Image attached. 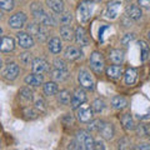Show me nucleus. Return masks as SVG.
I'll return each mask as SVG.
<instances>
[{
    "mask_svg": "<svg viewBox=\"0 0 150 150\" xmlns=\"http://www.w3.org/2000/svg\"><path fill=\"white\" fill-rule=\"evenodd\" d=\"M75 40H76L78 45H80V46L89 45V38H88V34L84 28L79 26L78 29L75 30Z\"/></svg>",
    "mask_w": 150,
    "mask_h": 150,
    "instance_id": "13",
    "label": "nucleus"
},
{
    "mask_svg": "<svg viewBox=\"0 0 150 150\" xmlns=\"http://www.w3.org/2000/svg\"><path fill=\"white\" fill-rule=\"evenodd\" d=\"M109 58L110 60L114 64L116 65H121L124 63V59H125V55H124V51L120 50V49H112L109 54Z\"/></svg>",
    "mask_w": 150,
    "mask_h": 150,
    "instance_id": "17",
    "label": "nucleus"
},
{
    "mask_svg": "<svg viewBox=\"0 0 150 150\" xmlns=\"http://www.w3.org/2000/svg\"><path fill=\"white\" fill-rule=\"evenodd\" d=\"M139 45H140V55H142V62H146V60L150 58V48L149 45L145 43L144 40H140L139 41Z\"/></svg>",
    "mask_w": 150,
    "mask_h": 150,
    "instance_id": "29",
    "label": "nucleus"
},
{
    "mask_svg": "<svg viewBox=\"0 0 150 150\" xmlns=\"http://www.w3.org/2000/svg\"><path fill=\"white\" fill-rule=\"evenodd\" d=\"M20 96L24 100H31L33 99V93L30 91V89L24 88V89H21L20 90Z\"/></svg>",
    "mask_w": 150,
    "mask_h": 150,
    "instance_id": "38",
    "label": "nucleus"
},
{
    "mask_svg": "<svg viewBox=\"0 0 150 150\" xmlns=\"http://www.w3.org/2000/svg\"><path fill=\"white\" fill-rule=\"evenodd\" d=\"M93 114H94V110L91 108H79L78 109V120L81 121V123H90L93 120Z\"/></svg>",
    "mask_w": 150,
    "mask_h": 150,
    "instance_id": "12",
    "label": "nucleus"
},
{
    "mask_svg": "<svg viewBox=\"0 0 150 150\" xmlns=\"http://www.w3.org/2000/svg\"><path fill=\"white\" fill-rule=\"evenodd\" d=\"M134 149L138 150H150V144H139L137 146H134Z\"/></svg>",
    "mask_w": 150,
    "mask_h": 150,
    "instance_id": "44",
    "label": "nucleus"
},
{
    "mask_svg": "<svg viewBox=\"0 0 150 150\" xmlns=\"http://www.w3.org/2000/svg\"><path fill=\"white\" fill-rule=\"evenodd\" d=\"M111 105H112V108H114V109H116V110H123V109H125V108L128 106V100H126L124 96L116 95V96L112 98Z\"/></svg>",
    "mask_w": 150,
    "mask_h": 150,
    "instance_id": "22",
    "label": "nucleus"
},
{
    "mask_svg": "<svg viewBox=\"0 0 150 150\" xmlns=\"http://www.w3.org/2000/svg\"><path fill=\"white\" fill-rule=\"evenodd\" d=\"M19 73H20V68L19 65L15 64V63H9L5 69H4V78L8 79V80H15L18 78Z\"/></svg>",
    "mask_w": 150,
    "mask_h": 150,
    "instance_id": "10",
    "label": "nucleus"
},
{
    "mask_svg": "<svg viewBox=\"0 0 150 150\" xmlns=\"http://www.w3.org/2000/svg\"><path fill=\"white\" fill-rule=\"evenodd\" d=\"M71 99H73V95L69 90H62L58 94V101L63 105L70 104V103H71Z\"/></svg>",
    "mask_w": 150,
    "mask_h": 150,
    "instance_id": "26",
    "label": "nucleus"
},
{
    "mask_svg": "<svg viewBox=\"0 0 150 150\" xmlns=\"http://www.w3.org/2000/svg\"><path fill=\"white\" fill-rule=\"evenodd\" d=\"M106 75L110 79H112V80H118V79H120L124 74H123V69H121V67L115 64V65H111V67H109L106 69Z\"/></svg>",
    "mask_w": 150,
    "mask_h": 150,
    "instance_id": "16",
    "label": "nucleus"
},
{
    "mask_svg": "<svg viewBox=\"0 0 150 150\" xmlns=\"http://www.w3.org/2000/svg\"><path fill=\"white\" fill-rule=\"evenodd\" d=\"M85 101H86V93L84 91L83 89H76V90L74 91L70 105H71L73 109H79Z\"/></svg>",
    "mask_w": 150,
    "mask_h": 150,
    "instance_id": "8",
    "label": "nucleus"
},
{
    "mask_svg": "<svg viewBox=\"0 0 150 150\" xmlns=\"http://www.w3.org/2000/svg\"><path fill=\"white\" fill-rule=\"evenodd\" d=\"M31 68H33V71L36 73V74H45V73H48L49 69H50L49 63L44 59H40V58L34 59Z\"/></svg>",
    "mask_w": 150,
    "mask_h": 150,
    "instance_id": "11",
    "label": "nucleus"
},
{
    "mask_svg": "<svg viewBox=\"0 0 150 150\" xmlns=\"http://www.w3.org/2000/svg\"><path fill=\"white\" fill-rule=\"evenodd\" d=\"M20 62L23 63V65H33V56L30 53H23L20 54Z\"/></svg>",
    "mask_w": 150,
    "mask_h": 150,
    "instance_id": "37",
    "label": "nucleus"
},
{
    "mask_svg": "<svg viewBox=\"0 0 150 150\" xmlns=\"http://www.w3.org/2000/svg\"><path fill=\"white\" fill-rule=\"evenodd\" d=\"M26 23V15L24 13H16L9 19V25L13 29H21Z\"/></svg>",
    "mask_w": 150,
    "mask_h": 150,
    "instance_id": "9",
    "label": "nucleus"
},
{
    "mask_svg": "<svg viewBox=\"0 0 150 150\" xmlns=\"http://www.w3.org/2000/svg\"><path fill=\"white\" fill-rule=\"evenodd\" d=\"M100 135L104 139L106 140H111L112 138H114V134H115V130H114V126H112V124H108L105 123L104 126H103V129L99 131Z\"/></svg>",
    "mask_w": 150,
    "mask_h": 150,
    "instance_id": "24",
    "label": "nucleus"
},
{
    "mask_svg": "<svg viewBox=\"0 0 150 150\" xmlns=\"http://www.w3.org/2000/svg\"><path fill=\"white\" fill-rule=\"evenodd\" d=\"M31 11L34 14V16L40 24H43L45 26H55L56 25V20L55 19L49 15L48 13L44 11V9L41 8L40 5L38 4H33V8H31Z\"/></svg>",
    "mask_w": 150,
    "mask_h": 150,
    "instance_id": "1",
    "label": "nucleus"
},
{
    "mask_svg": "<svg viewBox=\"0 0 150 150\" xmlns=\"http://www.w3.org/2000/svg\"><path fill=\"white\" fill-rule=\"evenodd\" d=\"M15 48V41L10 36H3L1 38V44H0V50L3 53H10Z\"/></svg>",
    "mask_w": 150,
    "mask_h": 150,
    "instance_id": "15",
    "label": "nucleus"
},
{
    "mask_svg": "<svg viewBox=\"0 0 150 150\" xmlns=\"http://www.w3.org/2000/svg\"><path fill=\"white\" fill-rule=\"evenodd\" d=\"M148 40H149V43H150V31H148Z\"/></svg>",
    "mask_w": 150,
    "mask_h": 150,
    "instance_id": "46",
    "label": "nucleus"
},
{
    "mask_svg": "<svg viewBox=\"0 0 150 150\" xmlns=\"http://www.w3.org/2000/svg\"><path fill=\"white\" fill-rule=\"evenodd\" d=\"M90 68L93 71L98 75H100L104 71L105 60H104V56H103L101 53H99V51H93V54L90 56Z\"/></svg>",
    "mask_w": 150,
    "mask_h": 150,
    "instance_id": "5",
    "label": "nucleus"
},
{
    "mask_svg": "<svg viewBox=\"0 0 150 150\" xmlns=\"http://www.w3.org/2000/svg\"><path fill=\"white\" fill-rule=\"evenodd\" d=\"M126 16L129 19H133V20H139L143 16L142 9H140L138 5H130L126 8Z\"/></svg>",
    "mask_w": 150,
    "mask_h": 150,
    "instance_id": "20",
    "label": "nucleus"
},
{
    "mask_svg": "<svg viewBox=\"0 0 150 150\" xmlns=\"http://www.w3.org/2000/svg\"><path fill=\"white\" fill-rule=\"evenodd\" d=\"M54 65H55V68H56V69H67V64H65L64 60L56 59L55 62H54Z\"/></svg>",
    "mask_w": 150,
    "mask_h": 150,
    "instance_id": "42",
    "label": "nucleus"
},
{
    "mask_svg": "<svg viewBox=\"0 0 150 150\" xmlns=\"http://www.w3.org/2000/svg\"><path fill=\"white\" fill-rule=\"evenodd\" d=\"M44 81V78H43V74H30L28 75V76L25 78V83L28 84V85H31V86H39L41 85Z\"/></svg>",
    "mask_w": 150,
    "mask_h": 150,
    "instance_id": "19",
    "label": "nucleus"
},
{
    "mask_svg": "<svg viewBox=\"0 0 150 150\" xmlns=\"http://www.w3.org/2000/svg\"><path fill=\"white\" fill-rule=\"evenodd\" d=\"M26 30L33 38H36L39 41H45L48 39L49 33L44 25H40V23H31L28 25Z\"/></svg>",
    "mask_w": 150,
    "mask_h": 150,
    "instance_id": "2",
    "label": "nucleus"
},
{
    "mask_svg": "<svg viewBox=\"0 0 150 150\" xmlns=\"http://www.w3.org/2000/svg\"><path fill=\"white\" fill-rule=\"evenodd\" d=\"M124 79L128 85H134V84L138 81V71L134 68L126 69V71L124 74Z\"/></svg>",
    "mask_w": 150,
    "mask_h": 150,
    "instance_id": "21",
    "label": "nucleus"
},
{
    "mask_svg": "<svg viewBox=\"0 0 150 150\" xmlns=\"http://www.w3.org/2000/svg\"><path fill=\"white\" fill-rule=\"evenodd\" d=\"M121 124L124 125V128L126 130H133L135 129V123L133 118L129 115V114H124L123 116H121Z\"/></svg>",
    "mask_w": 150,
    "mask_h": 150,
    "instance_id": "31",
    "label": "nucleus"
},
{
    "mask_svg": "<svg viewBox=\"0 0 150 150\" xmlns=\"http://www.w3.org/2000/svg\"><path fill=\"white\" fill-rule=\"evenodd\" d=\"M120 5H121V4L119 1H116V0H112V1H110L106 5V11H105L106 16L109 19H115L116 16H118V14H119Z\"/></svg>",
    "mask_w": 150,
    "mask_h": 150,
    "instance_id": "14",
    "label": "nucleus"
},
{
    "mask_svg": "<svg viewBox=\"0 0 150 150\" xmlns=\"http://www.w3.org/2000/svg\"><path fill=\"white\" fill-rule=\"evenodd\" d=\"M81 51L80 49L75 48V46H68L67 50H65V58L70 62H75V60L80 59L81 58Z\"/></svg>",
    "mask_w": 150,
    "mask_h": 150,
    "instance_id": "18",
    "label": "nucleus"
},
{
    "mask_svg": "<svg viewBox=\"0 0 150 150\" xmlns=\"http://www.w3.org/2000/svg\"><path fill=\"white\" fill-rule=\"evenodd\" d=\"M60 35H62V38L64 40L71 41L75 38V33L69 25H63L62 28H60Z\"/></svg>",
    "mask_w": 150,
    "mask_h": 150,
    "instance_id": "25",
    "label": "nucleus"
},
{
    "mask_svg": "<svg viewBox=\"0 0 150 150\" xmlns=\"http://www.w3.org/2000/svg\"><path fill=\"white\" fill-rule=\"evenodd\" d=\"M137 133L139 137H150V125L140 124L137 128Z\"/></svg>",
    "mask_w": 150,
    "mask_h": 150,
    "instance_id": "32",
    "label": "nucleus"
},
{
    "mask_svg": "<svg viewBox=\"0 0 150 150\" xmlns=\"http://www.w3.org/2000/svg\"><path fill=\"white\" fill-rule=\"evenodd\" d=\"M104 108H105V103L101 99L94 100L93 104H91V109L94 110V112H101L103 110H104Z\"/></svg>",
    "mask_w": 150,
    "mask_h": 150,
    "instance_id": "33",
    "label": "nucleus"
},
{
    "mask_svg": "<svg viewBox=\"0 0 150 150\" xmlns=\"http://www.w3.org/2000/svg\"><path fill=\"white\" fill-rule=\"evenodd\" d=\"M49 50L51 51L53 54H59L60 51H62V41L58 38H53V39H50L49 41Z\"/></svg>",
    "mask_w": 150,
    "mask_h": 150,
    "instance_id": "27",
    "label": "nucleus"
},
{
    "mask_svg": "<svg viewBox=\"0 0 150 150\" xmlns=\"http://www.w3.org/2000/svg\"><path fill=\"white\" fill-rule=\"evenodd\" d=\"M60 24H63V25H68L71 23L73 20V15H71V13H68V11H63L62 14H60Z\"/></svg>",
    "mask_w": 150,
    "mask_h": 150,
    "instance_id": "36",
    "label": "nucleus"
},
{
    "mask_svg": "<svg viewBox=\"0 0 150 150\" xmlns=\"http://www.w3.org/2000/svg\"><path fill=\"white\" fill-rule=\"evenodd\" d=\"M135 39V34H126L123 36V39H121V44L124 46H129V44L131 43Z\"/></svg>",
    "mask_w": 150,
    "mask_h": 150,
    "instance_id": "39",
    "label": "nucleus"
},
{
    "mask_svg": "<svg viewBox=\"0 0 150 150\" xmlns=\"http://www.w3.org/2000/svg\"><path fill=\"white\" fill-rule=\"evenodd\" d=\"M104 121L103 120H94V121H91L90 124H89V130L90 131H100L101 129H103V126H104Z\"/></svg>",
    "mask_w": 150,
    "mask_h": 150,
    "instance_id": "35",
    "label": "nucleus"
},
{
    "mask_svg": "<svg viewBox=\"0 0 150 150\" xmlns=\"http://www.w3.org/2000/svg\"><path fill=\"white\" fill-rule=\"evenodd\" d=\"M93 9H94V4L89 0H84L79 4L78 6V15H79V19L83 24H85L90 20L91 18V14H93Z\"/></svg>",
    "mask_w": 150,
    "mask_h": 150,
    "instance_id": "4",
    "label": "nucleus"
},
{
    "mask_svg": "<svg viewBox=\"0 0 150 150\" xmlns=\"http://www.w3.org/2000/svg\"><path fill=\"white\" fill-rule=\"evenodd\" d=\"M79 144V146L83 150H90L94 149V145H95V140L91 137L90 134L85 130H80L76 133V139H75Z\"/></svg>",
    "mask_w": 150,
    "mask_h": 150,
    "instance_id": "3",
    "label": "nucleus"
},
{
    "mask_svg": "<svg viewBox=\"0 0 150 150\" xmlns=\"http://www.w3.org/2000/svg\"><path fill=\"white\" fill-rule=\"evenodd\" d=\"M78 80L80 86L86 89V90H94L95 84H94V79L91 78V75L89 74L86 70H80L78 74Z\"/></svg>",
    "mask_w": 150,
    "mask_h": 150,
    "instance_id": "6",
    "label": "nucleus"
},
{
    "mask_svg": "<svg viewBox=\"0 0 150 150\" xmlns=\"http://www.w3.org/2000/svg\"><path fill=\"white\" fill-rule=\"evenodd\" d=\"M24 114L28 116V118H30V119H35L36 116H38V112L34 109H29V108L24 109Z\"/></svg>",
    "mask_w": 150,
    "mask_h": 150,
    "instance_id": "41",
    "label": "nucleus"
},
{
    "mask_svg": "<svg viewBox=\"0 0 150 150\" xmlns=\"http://www.w3.org/2000/svg\"><path fill=\"white\" fill-rule=\"evenodd\" d=\"M59 91V88L58 85H56V83L54 81H48V83H45L44 84V93L46 94V95H55V94H58Z\"/></svg>",
    "mask_w": 150,
    "mask_h": 150,
    "instance_id": "28",
    "label": "nucleus"
},
{
    "mask_svg": "<svg viewBox=\"0 0 150 150\" xmlns=\"http://www.w3.org/2000/svg\"><path fill=\"white\" fill-rule=\"evenodd\" d=\"M46 5L56 14H62L64 11L63 0H46Z\"/></svg>",
    "mask_w": 150,
    "mask_h": 150,
    "instance_id": "23",
    "label": "nucleus"
},
{
    "mask_svg": "<svg viewBox=\"0 0 150 150\" xmlns=\"http://www.w3.org/2000/svg\"><path fill=\"white\" fill-rule=\"evenodd\" d=\"M16 40H18V44L20 45V48L23 49H30L34 46V38L29 33H24V31L18 33Z\"/></svg>",
    "mask_w": 150,
    "mask_h": 150,
    "instance_id": "7",
    "label": "nucleus"
},
{
    "mask_svg": "<svg viewBox=\"0 0 150 150\" xmlns=\"http://www.w3.org/2000/svg\"><path fill=\"white\" fill-rule=\"evenodd\" d=\"M35 109L40 110V112H44L46 110V105H45V103H44L43 99H38L35 101Z\"/></svg>",
    "mask_w": 150,
    "mask_h": 150,
    "instance_id": "40",
    "label": "nucleus"
},
{
    "mask_svg": "<svg viewBox=\"0 0 150 150\" xmlns=\"http://www.w3.org/2000/svg\"><path fill=\"white\" fill-rule=\"evenodd\" d=\"M138 4L140 5V8L150 9V0H138Z\"/></svg>",
    "mask_w": 150,
    "mask_h": 150,
    "instance_id": "43",
    "label": "nucleus"
},
{
    "mask_svg": "<svg viewBox=\"0 0 150 150\" xmlns=\"http://www.w3.org/2000/svg\"><path fill=\"white\" fill-rule=\"evenodd\" d=\"M94 149H96V150H99V149L104 150V149H105V146H104V144H103V143H100V142H95V145H94Z\"/></svg>",
    "mask_w": 150,
    "mask_h": 150,
    "instance_id": "45",
    "label": "nucleus"
},
{
    "mask_svg": "<svg viewBox=\"0 0 150 150\" xmlns=\"http://www.w3.org/2000/svg\"><path fill=\"white\" fill-rule=\"evenodd\" d=\"M68 70L67 69H56L53 71V78H54V80L56 81H64L65 79H68Z\"/></svg>",
    "mask_w": 150,
    "mask_h": 150,
    "instance_id": "30",
    "label": "nucleus"
},
{
    "mask_svg": "<svg viewBox=\"0 0 150 150\" xmlns=\"http://www.w3.org/2000/svg\"><path fill=\"white\" fill-rule=\"evenodd\" d=\"M14 6H15V3L14 0H0V8L5 11H11Z\"/></svg>",
    "mask_w": 150,
    "mask_h": 150,
    "instance_id": "34",
    "label": "nucleus"
}]
</instances>
